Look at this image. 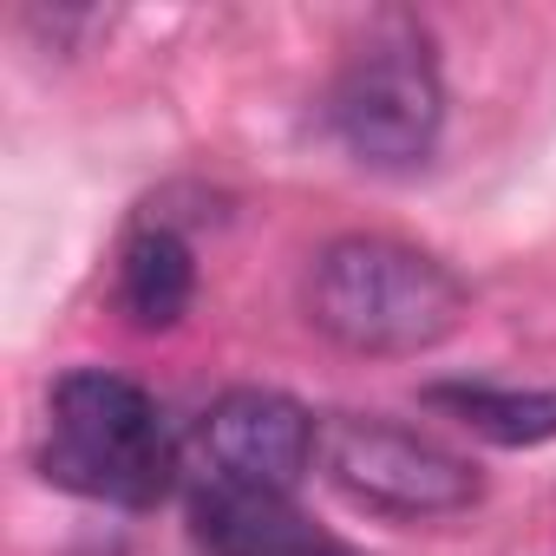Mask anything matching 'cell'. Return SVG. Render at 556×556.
<instances>
[{"instance_id": "6da1fadb", "label": "cell", "mask_w": 556, "mask_h": 556, "mask_svg": "<svg viewBox=\"0 0 556 556\" xmlns=\"http://www.w3.org/2000/svg\"><path fill=\"white\" fill-rule=\"evenodd\" d=\"M302 308L334 348L406 361L432 354L465 321V282L400 236H341L308 262Z\"/></svg>"}, {"instance_id": "7a4b0ae2", "label": "cell", "mask_w": 556, "mask_h": 556, "mask_svg": "<svg viewBox=\"0 0 556 556\" xmlns=\"http://www.w3.org/2000/svg\"><path fill=\"white\" fill-rule=\"evenodd\" d=\"M40 471L79 497L151 510L177 478V445L157 419V400L105 367H79L53 387V432Z\"/></svg>"}, {"instance_id": "3957f363", "label": "cell", "mask_w": 556, "mask_h": 556, "mask_svg": "<svg viewBox=\"0 0 556 556\" xmlns=\"http://www.w3.org/2000/svg\"><path fill=\"white\" fill-rule=\"evenodd\" d=\"M328 118H334V138L374 170L426 164L445 125V86L426 34L413 21H387L380 34H367V47L341 66L328 92Z\"/></svg>"}, {"instance_id": "277c9868", "label": "cell", "mask_w": 556, "mask_h": 556, "mask_svg": "<svg viewBox=\"0 0 556 556\" xmlns=\"http://www.w3.org/2000/svg\"><path fill=\"white\" fill-rule=\"evenodd\" d=\"M321 465L354 504H367L380 517H406V523L458 517L484 491L458 452H445L393 419H361V413H334L321 426Z\"/></svg>"}, {"instance_id": "5b68a950", "label": "cell", "mask_w": 556, "mask_h": 556, "mask_svg": "<svg viewBox=\"0 0 556 556\" xmlns=\"http://www.w3.org/2000/svg\"><path fill=\"white\" fill-rule=\"evenodd\" d=\"M190 452L203 478L197 491H282L289 497L321 458V426L289 393L236 387L203 413Z\"/></svg>"}, {"instance_id": "8992f818", "label": "cell", "mask_w": 556, "mask_h": 556, "mask_svg": "<svg viewBox=\"0 0 556 556\" xmlns=\"http://www.w3.org/2000/svg\"><path fill=\"white\" fill-rule=\"evenodd\" d=\"M190 536L203 556H354L282 491H197Z\"/></svg>"}, {"instance_id": "52a82bcc", "label": "cell", "mask_w": 556, "mask_h": 556, "mask_svg": "<svg viewBox=\"0 0 556 556\" xmlns=\"http://www.w3.org/2000/svg\"><path fill=\"white\" fill-rule=\"evenodd\" d=\"M197 302V262H190V242L164 223H144L125 236L118 249V308L131 328L144 334H164L190 315Z\"/></svg>"}, {"instance_id": "ba28073f", "label": "cell", "mask_w": 556, "mask_h": 556, "mask_svg": "<svg viewBox=\"0 0 556 556\" xmlns=\"http://www.w3.org/2000/svg\"><path fill=\"white\" fill-rule=\"evenodd\" d=\"M426 406L452 413L491 445H543L556 439V387H484V380H439L426 387Z\"/></svg>"}]
</instances>
